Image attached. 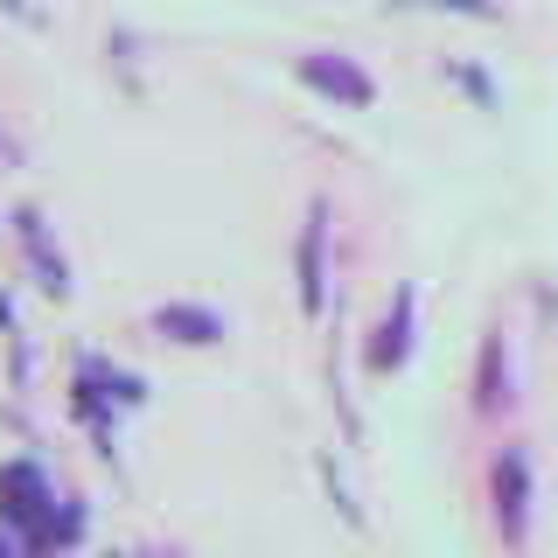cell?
I'll return each mask as SVG.
<instances>
[{"label":"cell","instance_id":"1","mask_svg":"<svg viewBox=\"0 0 558 558\" xmlns=\"http://www.w3.org/2000/svg\"><path fill=\"white\" fill-rule=\"evenodd\" d=\"M307 84H322V92H336V98H371V84L356 77V70H336V63H322V57H307Z\"/></svg>","mask_w":558,"mask_h":558},{"label":"cell","instance_id":"2","mask_svg":"<svg viewBox=\"0 0 558 558\" xmlns=\"http://www.w3.org/2000/svg\"><path fill=\"white\" fill-rule=\"evenodd\" d=\"M161 328H174L182 342H209V336H217V322H209V314H189V307H168Z\"/></svg>","mask_w":558,"mask_h":558}]
</instances>
